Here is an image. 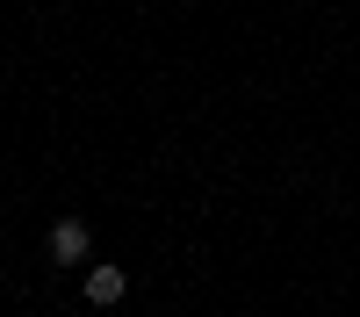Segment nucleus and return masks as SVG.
Instances as JSON below:
<instances>
[{"mask_svg":"<svg viewBox=\"0 0 360 317\" xmlns=\"http://www.w3.org/2000/svg\"><path fill=\"white\" fill-rule=\"evenodd\" d=\"M86 245H94V238H86L79 216H58L51 224V259H58V267H86Z\"/></svg>","mask_w":360,"mask_h":317,"instance_id":"obj_1","label":"nucleus"},{"mask_svg":"<svg viewBox=\"0 0 360 317\" xmlns=\"http://www.w3.org/2000/svg\"><path fill=\"white\" fill-rule=\"evenodd\" d=\"M123 288H130V274H123V267H94V274H86V303L108 310V303H123Z\"/></svg>","mask_w":360,"mask_h":317,"instance_id":"obj_2","label":"nucleus"}]
</instances>
